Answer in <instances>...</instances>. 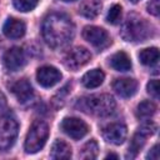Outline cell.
I'll list each match as a JSON object with an SVG mask.
<instances>
[{"mask_svg": "<svg viewBox=\"0 0 160 160\" xmlns=\"http://www.w3.org/2000/svg\"><path fill=\"white\" fill-rule=\"evenodd\" d=\"M75 28L71 19L61 12L48 15L42 22V38L52 49L66 46L74 38Z\"/></svg>", "mask_w": 160, "mask_h": 160, "instance_id": "6da1fadb", "label": "cell"}, {"mask_svg": "<svg viewBox=\"0 0 160 160\" xmlns=\"http://www.w3.org/2000/svg\"><path fill=\"white\" fill-rule=\"evenodd\" d=\"M76 108L86 114L96 116H108L114 112L116 102L114 98L109 94H96L79 99Z\"/></svg>", "mask_w": 160, "mask_h": 160, "instance_id": "7a4b0ae2", "label": "cell"}, {"mask_svg": "<svg viewBox=\"0 0 160 160\" xmlns=\"http://www.w3.org/2000/svg\"><path fill=\"white\" fill-rule=\"evenodd\" d=\"M120 35L125 41H144L151 35V26L145 19L140 18L139 15L131 14L126 18L125 22L122 24Z\"/></svg>", "mask_w": 160, "mask_h": 160, "instance_id": "3957f363", "label": "cell"}, {"mask_svg": "<svg viewBox=\"0 0 160 160\" xmlns=\"http://www.w3.org/2000/svg\"><path fill=\"white\" fill-rule=\"evenodd\" d=\"M49 136V126L41 120H36L30 126L25 139V151L28 154H35L41 150Z\"/></svg>", "mask_w": 160, "mask_h": 160, "instance_id": "277c9868", "label": "cell"}, {"mask_svg": "<svg viewBox=\"0 0 160 160\" xmlns=\"http://www.w3.org/2000/svg\"><path fill=\"white\" fill-rule=\"evenodd\" d=\"M19 124L11 112H4L0 115V150L5 151L10 149L18 136Z\"/></svg>", "mask_w": 160, "mask_h": 160, "instance_id": "5b68a950", "label": "cell"}, {"mask_svg": "<svg viewBox=\"0 0 160 160\" xmlns=\"http://www.w3.org/2000/svg\"><path fill=\"white\" fill-rule=\"evenodd\" d=\"M82 36L88 42H90L99 50H102L111 44V39L108 31L99 26H85L82 30Z\"/></svg>", "mask_w": 160, "mask_h": 160, "instance_id": "8992f818", "label": "cell"}, {"mask_svg": "<svg viewBox=\"0 0 160 160\" xmlns=\"http://www.w3.org/2000/svg\"><path fill=\"white\" fill-rule=\"evenodd\" d=\"M91 60V54L82 46H76L69 50L64 56V65L70 70H78Z\"/></svg>", "mask_w": 160, "mask_h": 160, "instance_id": "52a82bcc", "label": "cell"}, {"mask_svg": "<svg viewBox=\"0 0 160 160\" xmlns=\"http://www.w3.org/2000/svg\"><path fill=\"white\" fill-rule=\"evenodd\" d=\"M61 129L64 130V132L68 136H70L75 140L84 138L89 131L88 124L78 118H65L61 121Z\"/></svg>", "mask_w": 160, "mask_h": 160, "instance_id": "ba28073f", "label": "cell"}, {"mask_svg": "<svg viewBox=\"0 0 160 160\" xmlns=\"http://www.w3.org/2000/svg\"><path fill=\"white\" fill-rule=\"evenodd\" d=\"M26 64V55L21 48L14 46L5 51L4 54V65L10 71L20 70Z\"/></svg>", "mask_w": 160, "mask_h": 160, "instance_id": "9c48e42d", "label": "cell"}, {"mask_svg": "<svg viewBox=\"0 0 160 160\" xmlns=\"http://www.w3.org/2000/svg\"><path fill=\"white\" fill-rule=\"evenodd\" d=\"M126 135H128V129L124 124H120V122L109 124L102 130L104 139L112 145H121L125 141Z\"/></svg>", "mask_w": 160, "mask_h": 160, "instance_id": "30bf717a", "label": "cell"}, {"mask_svg": "<svg viewBox=\"0 0 160 160\" xmlns=\"http://www.w3.org/2000/svg\"><path fill=\"white\" fill-rule=\"evenodd\" d=\"M36 80L44 88H51L56 85L61 80V72L50 65H45L38 69L36 71Z\"/></svg>", "mask_w": 160, "mask_h": 160, "instance_id": "8fae6325", "label": "cell"}, {"mask_svg": "<svg viewBox=\"0 0 160 160\" xmlns=\"http://www.w3.org/2000/svg\"><path fill=\"white\" fill-rule=\"evenodd\" d=\"M11 91L15 95V98L18 99V101L21 102V104H25V102L30 101L34 96L32 86L26 79H20V80L15 81L11 85Z\"/></svg>", "mask_w": 160, "mask_h": 160, "instance_id": "7c38bea8", "label": "cell"}, {"mask_svg": "<svg viewBox=\"0 0 160 160\" xmlns=\"http://www.w3.org/2000/svg\"><path fill=\"white\" fill-rule=\"evenodd\" d=\"M25 31H26L25 22L16 18H9L2 26V32L9 39H20L24 36Z\"/></svg>", "mask_w": 160, "mask_h": 160, "instance_id": "4fadbf2b", "label": "cell"}, {"mask_svg": "<svg viewBox=\"0 0 160 160\" xmlns=\"http://www.w3.org/2000/svg\"><path fill=\"white\" fill-rule=\"evenodd\" d=\"M112 88L120 96L130 98L136 92L138 82L131 78H121V79H116L112 82Z\"/></svg>", "mask_w": 160, "mask_h": 160, "instance_id": "5bb4252c", "label": "cell"}, {"mask_svg": "<svg viewBox=\"0 0 160 160\" xmlns=\"http://www.w3.org/2000/svg\"><path fill=\"white\" fill-rule=\"evenodd\" d=\"M105 79V74L102 72L101 69H92L90 71H88L86 74H84L82 79H81V82L85 88L88 89H94V88H98L102 84Z\"/></svg>", "mask_w": 160, "mask_h": 160, "instance_id": "9a60e30c", "label": "cell"}, {"mask_svg": "<svg viewBox=\"0 0 160 160\" xmlns=\"http://www.w3.org/2000/svg\"><path fill=\"white\" fill-rule=\"evenodd\" d=\"M101 2L99 0H84L79 6V12L84 18L95 19L101 11Z\"/></svg>", "mask_w": 160, "mask_h": 160, "instance_id": "2e32d148", "label": "cell"}, {"mask_svg": "<svg viewBox=\"0 0 160 160\" xmlns=\"http://www.w3.org/2000/svg\"><path fill=\"white\" fill-rule=\"evenodd\" d=\"M110 65L116 71H128L131 68V60L124 51H118L110 58Z\"/></svg>", "mask_w": 160, "mask_h": 160, "instance_id": "e0dca14e", "label": "cell"}, {"mask_svg": "<svg viewBox=\"0 0 160 160\" xmlns=\"http://www.w3.org/2000/svg\"><path fill=\"white\" fill-rule=\"evenodd\" d=\"M50 156L52 159H70L71 158V148L64 140L58 139L54 141V144L51 146Z\"/></svg>", "mask_w": 160, "mask_h": 160, "instance_id": "ac0fdd59", "label": "cell"}, {"mask_svg": "<svg viewBox=\"0 0 160 160\" xmlns=\"http://www.w3.org/2000/svg\"><path fill=\"white\" fill-rule=\"evenodd\" d=\"M155 112H156V105L150 100L141 101L136 108V116L142 120L150 119Z\"/></svg>", "mask_w": 160, "mask_h": 160, "instance_id": "d6986e66", "label": "cell"}, {"mask_svg": "<svg viewBox=\"0 0 160 160\" xmlns=\"http://www.w3.org/2000/svg\"><path fill=\"white\" fill-rule=\"evenodd\" d=\"M139 59L141 61V64L146 65V66H152L158 62L159 60V50L158 48H148L140 51L139 54Z\"/></svg>", "mask_w": 160, "mask_h": 160, "instance_id": "ffe728a7", "label": "cell"}, {"mask_svg": "<svg viewBox=\"0 0 160 160\" xmlns=\"http://www.w3.org/2000/svg\"><path fill=\"white\" fill-rule=\"evenodd\" d=\"M99 154V146H98V142L91 139L89 140L86 144H84V146L81 148L80 152H79V158L80 159H85V160H91V159H95Z\"/></svg>", "mask_w": 160, "mask_h": 160, "instance_id": "44dd1931", "label": "cell"}, {"mask_svg": "<svg viewBox=\"0 0 160 160\" xmlns=\"http://www.w3.org/2000/svg\"><path fill=\"white\" fill-rule=\"evenodd\" d=\"M145 136H142V135H140L139 132H136L134 136H132V139H131V141H130V145H129V152H128V158L130 156V158H135L136 155H138V152L140 151V149L144 146V144H145Z\"/></svg>", "mask_w": 160, "mask_h": 160, "instance_id": "7402d4cb", "label": "cell"}, {"mask_svg": "<svg viewBox=\"0 0 160 160\" xmlns=\"http://www.w3.org/2000/svg\"><path fill=\"white\" fill-rule=\"evenodd\" d=\"M38 2H39V0H12L15 9H18L19 11H22V12L31 11L32 9L36 8Z\"/></svg>", "mask_w": 160, "mask_h": 160, "instance_id": "603a6c76", "label": "cell"}, {"mask_svg": "<svg viewBox=\"0 0 160 160\" xmlns=\"http://www.w3.org/2000/svg\"><path fill=\"white\" fill-rule=\"evenodd\" d=\"M156 129H158V126H156L155 122H152V121H150V120H146V121H144V122L139 126L138 132H139L140 135L148 138V136L154 135V134L156 132Z\"/></svg>", "mask_w": 160, "mask_h": 160, "instance_id": "cb8c5ba5", "label": "cell"}, {"mask_svg": "<svg viewBox=\"0 0 160 160\" xmlns=\"http://www.w3.org/2000/svg\"><path fill=\"white\" fill-rule=\"evenodd\" d=\"M120 19H121V6L118 5V4H115V5H112L109 9L108 15H106V20L110 24L115 25V24H118L120 21Z\"/></svg>", "mask_w": 160, "mask_h": 160, "instance_id": "d4e9b609", "label": "cell"}, {"mask_svg": "<svg viewBox=\"0 0 160 160\" xmlns=\"http://www.w3.org/2000/svg\"><path fill=\"white\" fill-rule=\"evenodd\" d=\"M146 89H148V92H149L152 98H155V99L159 98V81H158V80H150V81L148 82Z\"/></svg>", "mask_w": 160, "mask_h": 160, "instance_id": "484cf974", "label": "cell"}, {"mask_svg": "<svg viewBox=\"0 0 160 160\" xmlns=\"http://www.w3.org/2000/svg\"><path fill=\"white\" fill-rule=\"evenodd\" d=\"M148 11L154 15L158 16L160 12V5H159V0H150V2L148 4Z\"/></svg>", "mask_w": 160, "mask_h": 160, "instance_id": "4316f807", "label": "cell"}, {"mask_svg": "<svg viewBox=\"0 0 160 160\" xmlns=\"http://www.w3.org/2000/svg\"><path fill=\"white\" fill-rule=\"evenodd\" d=\"M159 145L158 144H155L152 148H151V150L149 151V154L146 155V158L148 159H154V160H158L159 159Z\"/></svg>", "mask_w": 160, "mask_h": 160, "instance_id": "83f0119b", "label": "cell"}, {"mask_svg": "<svg viewBox=\"0 0 160 160\" xmlns=\"http://www.w3.org/2000/svg\"><path fill=\"white\" fill-rule=\"evenodd\" d=\"M5 105H6V98H5V95L0 91V109L4 108Z\"/></svg>", "mask_w": 160, "mask_h": 160, "instance_id": "f1b7e54d", "label": "cell"}, {"mask_svg": "<svg viewBox=\"0 0 160 160\" xmlns=\"http://www.w3.org/2000/svg\"><path fill=\"white\" fill-rule=\"evenodd\" d=\"M119 156L116 155V154H108L106 156H105V159H118Z\"/></svg>", "mask_w": 160, "mask_h": 160, "instance_id": "f546056e", "label": "cell"}, {"mask_svg": "<svg viewBox=\"0 0 160 160\" xmlns=\"http://www.w3.org/2000/svg\"><path fill=\"white\" fill-rule=\"evenodd\" d=\"M130 1H131V2H138L139 0H130Z\"/></svg>", "mask_w": 160, "mask_h": 160, "instance_id": "4dcf8cb0", "label": "cell"}, {"mask_svg": "<svg viewBox=\"0 0 160 160\" xmlns=\"http://www.w3.org/2000/svg\"><path fill=\"white\" fill-rule=\"evenodd\" d=\"M61 1H75V0H61Z\"/></svg>", "mask_w": 160, "mask_h": 160, "instance_id": "1f68e13d", "label": "cell"}]
</instances>
